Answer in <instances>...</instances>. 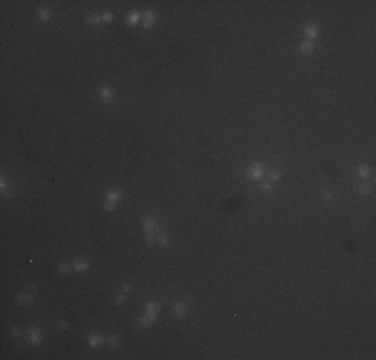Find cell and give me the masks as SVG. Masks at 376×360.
<instances>
[{
  "label": "cell",
  "instance_id": "obj_1",
  "mask_svg": "<svg viewBox=\"0 0 376 360\" xmlns=\"http://www.w3.org/2000/svg\"><path fill=\"white\" fill-rule=\"evenodd\" d=\"M120 196H122V192L120 190H108V194H106V204H104V206L108 208V210H112V206H114V202L116 200H120Z\"/></svg>",
  "mask_w": 376,
  "mask_h": 360
},
{
  "label": "cell",
  "instance_id": "obj_2",
  "mask_svg": "<svg viewBox=\"0 0 376 360\" xmlns=\"http://www.w3.org/2000/svg\"><path fill=\"white\" fill-rule=\"evenodd\" d=\"M246 172H248V176H250V178H260L262 172H264V168H262V164L256 162V164H250Z\"/></svg>",
  "mask_w": 376,
  "mask_h": 360
},
{
  "label": "cell",
  "instance_id": "obj_3",
  "mask_svg": "<svg viewBox=\"0 0 376 360\" xmlns=\"http://www.w3.org/2000/svg\"><path fill=\"white\" fill-rule=\"evenodd\" d=\"M156 314H158V304L154 302H148V306H146V318H148L150 322L156 318Z\"/></svg>",
  "mask_w": 376,
  "mask_h": 360
},
{
  "label": "cell",
  "instance_id": "obj_4",
  "mask_svg": "<svg viewBox=\"0 0 376 360\" xmlns=\"http://www.w3.org/2000/svg\"><path fill=\"white\" fill-rule=\"evenodd\" d=\"M28 338H30L32 344H38V342H40V332L36 330V328H30V330H28Z\"/></svg>",
  "mask_w": 376,
  "mask_h": 360
},
{
  "label": "cell",
  "instance_id": "obj_5",
  "mask_svg": "<svg viewBox=\"0 0 376 360\" xmlns=\"http://www.w3.org/2000/svg\"><path fill=\"white\" fill-rule=\"evenodd\" d=\"M172 310L176 312L178 316H184V314H186V304H184V302H176V304H174V308H172Z\"/></svg>",
  "mask_w": 376,
  "mask_h": 360
},
{
  "label": "cell",
  "instance_id": "obj_6",
  "mask_svg": "<svg viewBox=\"0 0 376 360\" xmlns=\"http://www.w3.org/2000/svg\"><path fill=\"white\" fill-rule=\"evenodd\" d=\"M100 96L104 98V100H112V98H114V96H112V90H110L108 86H102V88H100Z\"/></svg>",
  "mask_w": 376,
  "mask_h": 360
},
{
  "label": "cell",
  "instance_id": "obj_7",
  "mask_svg": "<svg viewBox=\"0 0 376 360\" xmlns=\"http://www.w3.org/2000/svg\"><path fill=\"white\" fill-rule=\"evenodd\" d=\"M316 34H318V26H314V24L306 26V36H308V38H314Z\"/></svg>",
  "mask_w": 376,
  "mask_h": 360
},
{
  "label": "cell",
  "instance_id": "obj_8",
  "mask_svg": "<svg viewBox=\"0 0 376 360\" xmlns=\"http://www.w3.org/2000/svg\"><path fill=\"white\" fill-rule=\"evenodd\" d=\"M154 24V12H146L144 14V26L148 28V26H152Z\"/></svg>",
  "mask_w": 376,
  "mask_h": 360
},
{
  "label": "cell",
  "instance_id": "obj_9",
  "mask_svg": "<svg viewBox=\"0 0 376 360\" xmlns=\"http://www.w3.org/2000/svg\"><path fill=\"white\" fill-rule=\"evenodd\" d=\"M312 48H314V46H312V42H310V40H306V42L300 44V50H302L304 54H310V52H312Z\"/></svg>",
  "mask_w": 376,
  "mask_h": 360
},
{
  "label": "cell",
  "instance_id": "obj_10",
  "mask_svg": "<svg viewBox=\"0 0 376 360\" xmlns=\"http://www.w3.org/2000/svg\"><path fill=\"white\" fill-rule=\"evenodd\" d=\"M74 268H76V270H84V268H88V262L84 258H78V260H74Z\"/></svg>",
  "mask_w": 376,
  "mask_h": 360
},
{
  "label": "cell",
  "instance_id": "obj_11",
  "mask_svg": "<svg viewBox=\"0 0 376 360\" xmlns=\"http://www.w3.org/2000/svg\"><path fill=\"white\" fill-rule=\"evenodd\" d=\"M102 344V336L100 334H90V346H100Z\"/></svg>",
  "mask_w": 376,
  "mask_h": 360
},
{
  "label": "cell",
  "instance_id": "obj_12",
  "mask_svg": "<svg viewBox=\"0 0 376 360\" xmlns=\"http://www.w3.org/2000/svg\"><path fill=\"white\" fill-rule=\"evenodd\" d=\"M38 16H40L42 20H48V18H50V10H46V8H40V10H38Z\"/></svg>",
  "mask_w": 376,
  "mask_h": 360
},
{
  "label": "cell",
  "instance_id": "obj_13",
  "mask_svg": "<svg viewBox=\"0 0 376 360\" xmlns=\"http://www.w3.org/2000/svg\"><path fill=\"white\" fill-rule=\"evenodd\" d=\"M140 20V14H136V12H132L130 16H128V24H136Z\"/></svg>",
  "mask_w": 376,
  "mask_h": 360
},
{
  "label": "cell",
  "instance_id": "obj_14",
  "mask_svg": "<svg viewBox=\"0 0 376 360\" xmlns=\"http://www.w3.org/2000/svg\"><path fill=\"white\" fill-rule=\"evenodd\" d=\"M358 174H360L362 178H366V176H368V168H366V166H360V168H358Z\"/></svg>",
  "mask_w": 376,
  "mask_h": 360
},
{
  "label": "cell",
  "instance_id": "obj_15",
  "mask_svg": "<svg viewBox=\"0 0 376 360\" xmlns=\"http://www.w3.org/2000/svg\"><path fill=\"white\" fill-rule=\"evenodd\" d=\"M18 300H20V304H28L30 302V294H22Z\"/></svg>",
  "mask_w": 376,
  "mask_h": 360
},
{
  "label": "cell",
  "instance_id": "obj_16",
  "mask_svg": "<svg viewBox=\"0 0 376 360\" xmlns=\"http://www.w3.org/2000/svg\"><path fill=\"white\" fill-rule=\"evenodd\" d=\"M270 178H272V180H278V178H280V170H272V172H270Z\"/></svg>",
  "mask_w": 376,
  "mask_h": 360
},
{
  "label": "cell",
  "instance_id": "obj_17",
  "mask_svg": "<svg viewBox=\"0 0 376 360\" xmlns=\"http://www.w3.org/2000/svg\"><path fill=\"white\" fill-rule=\"evenodd\" d=\"M368 190H370L368 184H362V186H360V194H368Z\"/></svg>",
  "mask_w": 376,
  "mask_h": 360
},
{
  "label": "cell",
  "instance_id": "obj_18",
  "mask_svg": "<svg viewBox=\"0 0 376 360\" xmlns=\"http://www.w3.org/2000/svg\"><path fill=\"white\" fill-rule=\"evenodd\" d=\"M88 22H92V24H98V22H100V18H98V16H88Z\"/></svg>",
  "mask_w": 376,
  "mask_h": 360
},
{
  "label": "cell",
  "instance_id": "obj_19",
  "mask_svg": "<svg viewBox=\"0 0 376 360\" xmlns=\"http://www.w3.org/2000/svg\"><path fill=\"white\" fill-rule=\"evenodd\" d=\"M158 240H160V244H168V236H166V234H162Z\"/></svg>",
  "mask_w": 376,
  "mask_h": 360
},
{
  "label": "cell",
  "instance_id": "obj_20",
  "mask_svg": "<svg viewBox=\"0 0 376 360\" xmlns=\"http://www.w3.org/2000/svg\"><path fill=\"white\" fill-rule=\"evenodd\" d=\"M102 20H104V22H110V20H112V14H110V12H108V14H104V16H102Z\"/></svg>",
  "mask_w": 376,
  "mask_h": 360
},
{
  "label": "cell",
  "instance_id": "obj_21",
  "mask_svg": "<svg viewBox=\"0 0 376 360\" xmlns=\"http://www.w3.org/2000/svg\"><path fill=\"white\" fill-rule=\"evenodd\" d=\"M110 344H112V346L118 344V338H116V336H112V338H110Z\"/></svg>",
  "mask_w": 376,
  "mask_h": 360
},
{
  "label": "cell",
  "instance_id": "obj_22",
  "mask_svg": "<svg viewBox=\"0 0 376 360\" xmlns=\"http://www.w3.org/2000/svg\"><path fill=\"white\" fill-rule=\"evenodd\" d=\"M262 188H264V190H270L272 186H270V182H262Z\"/></svg>",
  "mask_w": 376,
  "mask_h": 360
},
{
  "label": "cell",
  "instance_id": "obj_23",
  "mask_svg": "<svg viewBox=\"0 0 376 360\" xmlns=\"http://www.w3.org/2000/svg\"><path fill=\"white\" fill-rule=\"evenodd\" d=\"M68 270V264H60V272H66Z\"/></svg>",
  "mask_w": 376,
  "mask_h": 360
}]
</instances>
